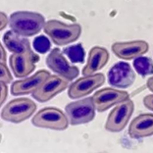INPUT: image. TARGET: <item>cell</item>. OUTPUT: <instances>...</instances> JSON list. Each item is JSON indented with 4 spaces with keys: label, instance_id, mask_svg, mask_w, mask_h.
<instances>
[{
    "label": "cell",
    "instance_id": "6da1fadb",
    "mask_svg": "<svg viewBox=\"0 0 153 153\" xmlns=\"http://www.w3.org/2000/svg\"><path fill=\"white\" fill-rule=\"evenodd\" d=\"M45 19L39 13L18 11L9 18V27L14 33L21 36L30 37L36 36L44 27Z\"/></svg>",
    "mask_w": 153,
    "mask_h": 153
},
{
    "label": "cell",
    "instance_id": "7a4b0ae2",
    "mask_svg": "<svg viewBox=\"0 0 153 153\" xmlns=\"http://www.w3.org/2000/svg\"><path fill=\"white\" fill-rule=\"evenodd\" d=\"M43 30L52 42L58 46H64L79 39L82 33V27L79 24L67 25L58 20H49L45 23Z\"/></svg>",
    "mask_w": 153,
    "mask_h": 153
},
{
    "label": "cell",
    "instance_id": "3957f363",
    "mask_svg": "<svg viewBox=\"0 0 153 153\" xmlns=\"http://www.w3.org/2000/svg\"><path fill=\"white\" fill-rule=\"evenodd\" d=\"M36 110V104L26 97L11 100L1 111V118L7 122L19 124L26 121Z\"/></svg>",
    "mask_w": 153,
    "mask_h": 153
},
{
    "label": "cell",
    "instance_id": "277c9868",
    "mask_svg": "<svg viewBox=\"0 0 153 153\" xmlns=\"http://www.w3.org/2000/svg\"><path fill=\"white\" fill-rule=\"evenodd\" d=\"M95 106L91 97L71 102L65 106V111L72 126H78L91 122L95 117Z\"/></svg>",
    "mask_w": 153,
    "mask_h": 153
},
{
    "label": "cell",
    "instance_id": "5b68a950",
    "mask_svg": "<svg viewBox=\"0 0 153 153\" xmlns=\"http://www.w3.org/2000/svg\"><path fill=\"white\" fill-rule=\"evenodd\" d=\"M32 123L37 128L64 131L68 128L69 119L60 109L55 107H46L34 115Z\"/></svg>",
    "mask_w": 153,
    "mask_h": 153
},
{
    "label": "cell",
    "instance_id": "8992f818",
    "mask_svg": "<svg viewBox=\"0 0 153 153\" xmlns=\"http://www.w3.org/2000/svg\"><path fill=\"white\" fill-rule=\"evenodd\" d=\"M134 110V104L130 98L117 104L107 118L105 128L111 133H119L123 131L130 121Z\"/></svg>",
    "mask_w": 153,
    "mask_h": 153
},
{
    "label": "cell",
    "instance_id": "52a82bcc",
    "mask_svg": "<svg viewBox=\"0 0 153 153\" xmlns=\"http://www.w3.org/2000/svg\"><path fill=\"white\" fill-rule=\"evenodd\" d=\"M69 79L59 75H50L32 95L38 102H47L64 91L69 86Z\"/></svg>",
    "mask_w": 153,
    "mask_h": 153
},
{
    "label": "cell",
    "instance_id": "ba28073f",
    "mask_svg": "<svg viewBox=\"0 0 153 153\" xmlns=\"http://www.w3.org/2000/svg\"><path fill=\"white\" fill-rule=\"evenodd\" d=\"M105 82V76L101 73L89 76H83L69 85L68 96L72 99L81 98L90 94L93 90L98 88Z\"/></svg>",
    "mask_w": 153,
    "mask_h": 153
},
{
    "label": "cell",
    "instance_id": "9c48e42d",
    "mask_svg": "<svg viewBox=\"0 0 153 153\" xmlns=\"http://www.w3.org/2000/svg\"><path fill=\"white\" fill-rule=\"evenodd\" d=\"M39 60L33 49H30L23 53H13L10 56V67L16 78H26L34 71L36 62Z\"/></svg>",
    "mask_w": 153,
    "mask_h": 153
},
{
    "label": "cell",
    "instance_id": "30bf717a",
    "mask_svg": "<svg viewBox=\"0 0 153 153\" xmlns=\"http://www.w3.org/2000/svg\"><path fill=\"white\" fill-rule=\"evenodd\" d=\"M46 65L52 72L69 81H73L79 74V68L69 63L59 48H54L51 50L49 55L46 57Z\"/></svg>",
    "mask_w": 153,
    "mask_h": 153
},
{
    "label": "cell",
    "instance_id": "8fae6325",
    "mask_svg": "<svg viewBox=\"0 0 153 153\" xmlns=\"http://www.w3.org/2000/svg\"><path fill=\"white\" fill-rule=\"evenodd\" d=\"M91 98L95 106V109L98 112H104L116 104H119L120 102L128 99L130 95L127 91H124V90L106 88L96 91L91 96Z\"/></svg>",
    "mask_w": 153,
    "mask_h": 153
},
{
    "label": "cell",
    "instance_id": "7c38bea8",
    "mask_svg": "<svg viewBox=\"0 0 153 153\" xmlns=\"http://www.w3.org/2000/svg\"><path fill=\"white\" fill-rule=\"evenodd\" d=\"M108 83L114 88H127L135 81V73L128 63L118 62L110 68L107 75Z\"/></svg>",
    "mask_w": 153,
    "mask_h": 153
},
{
    "label": "cell",
    "instance_id": "4fadbf2b",
    "mask_svg": "<svg viewBox=\"0 0 153 153\" xmlns=\"http://www.w3.org/2000/svg\"><path fill=\"white\" fill-rule=\"evenodd\" d=\"M149 45L144 40H133L127 42H115L112 44V51L118 58L131 60L145 54Z\"/></svg>",
    "mask_w": 153,
    "mask_h": 153
},
{
    "label": "cell",
    "instance_id": "5bb4252c",
    "mask_svg": "<svg viewBox=\"0 0 153 153\" xmlns=\"http://www.w3.org/2000/svg\"><path fill=\"white\" fill-rule=\"evenodd\" d=\"M50 73L46 70H39L36 74L27 76L26 79H20L13 82L11 86V92L13 95H25L33 93L45 82Z\"/></svg>",
    "mask_w": 153,
    "mask_h": 153
},
{
    "label": "cell",
    "instance_id": "9a60e30c",
    "mask_svg": "<svg viewBox=\"0 0 153 153\" xmlns=\"http://www.w3.org/2000/svg\"><path fill=\"white\" fill-rule=\"evenodd\" d=\"M128 135L135 140L153 135V114L144 113L135 117L128 127Z\"/></svg>",
    "mask_w": 153,
    "mask_h": 153
},
{
    "label": "cell",
    "instance_id": "2e32d148",
    "mask_svg": "<svg viewBox=\"0 0 153 153\" xmlns=\"http://www.w3.org/2000/svg\"><path fill=\"white\" fill-rule=\"evenodd\" d=\"M109 60V53L106 48L101 46H93L89 51L86 65L82 69V76L95 74L107 64Z\"/></svg>",
    "mask_w": 153,
    "mask_h": 153
},
{
    "label": "cell",
    "instance_id": "e0dca14e",
    "mask_svg": "<svg viewBox=\"0 0 153 153\" xmlns=\"http://www.w3.org/2000/svg\"><path fill=\"white\" fill-rule=\"evenodd\" d=\"M3 41L8 50L13 53H23V52L32 49L29 39L21 37V36L14 33L13 30H9L4 34Z\"/></svg>",
    "mask_w": 153,
    "mask_h": 153
},
{
    "label": "cell",
    "instance_id": "ac0fdd59",
    "mask_svg": "<svg viewBox=\"0 0 153 153\" xmlns=\"http://www.w3.org/2000/svg\"><path fill=\"white\" fill-rule=\"evenodd\" d=\"M134 68L137 73L141 76L153 75V61L146 56H140L134 60Z\"/></svg>",
    "mask_w": 153,
    "mask_h": 153
},
{
    "label": "cell",
    "instance_id": "d6986e66",
    "mask_svg": "<svg viewBox=\"0 0 153 153\" xmlns=\"http://www.w3.org/2000/svg\"><path fill=\"white\" fill-rule=\"evenodd\" d=\"M63 53L67 55L72 63H83L85 56V51L82 43L71 45L63 49Z\"/></svg>",
    "mask_w": 153,
    "mask_h": 153
},
{
    "label": "cell",
    "instance_id": "ffe728a7",
    "mask_svg": "<svg viewBox=\"0 0 153 153\" xmlns=\"http://www.w3.org/2000/svg\"><path fill=\"white\" fill-rule=\"evenodd\" d=\"M33 44L34 50L40 54L46 53L47 51L50 50V47H51L50 40L44 36H39L36 37Z\"/></svg>",
    "mask_w": 153,
    "mask_h": 153
},
{
    "label": "cell",
    "instance_id": "44dd1931",
    "mask_svg": "<svg viewBox=\"0 0 153 153\" xmlns=\"http://www.w3.org/2000/svg\"><path fill=\"white\" fill-rule=\"evenodd\" d=\"M0 72H1V82L10 83L12 82V75L5 63H0Z\"/></svg>",
    "mask_w": 153,
    "mask_h": 153
},
{
    "label": "cell",
    "instance_id": "7402d4cb",
    "mask_svg": "<svg viewBox=\"0 0 153 153\" xmlns=\"http://www.w3.org/2000/svg\"><path fill=\"white\" fill-rule=\"evenodd\" d=\"M143 104L148 110L153 111V94H148L143 98Z\"/></svg>",
    "mask_w": 153,
    "mask_h": 153
},
{
    "label": "cell",
    "instance_id": "603a6c76",
    "mask_svg": "<svg viewBox=\"0 0 153 153\" xmlns=\"http://www.w3.org/2000/svg\"><path fill=\"white\" fill-rule=\"evenodd\" d=\"M7 83L1 82V105L6 100L7 97Z\"/></svg>",
    "mask_w": 153,
    "mask_h": 153
},
{
    "label": "cell",
    "instance_id": "cb8c5ba5",
    "mask_svg": "<svg viewBox=\"0 0 153 153\" xmlns=\"http://www.w3.org/2000/svg\"><path fill=\"white\" fill-rule=\"evenodd\" d=\"M7 24H9V21L7 22V17L6 14H4L3 12H1V30H3L6 27Z\"/></svg>",
    "mask_w": 153,
    "mask_h": 153
},
{
    "label": "cell",
    "instance_id": "d4e9b609",
    "mask_svg": "<svg viewBox=\"0 0 153 153\" xmlns=\"http://www.w3.org/2000/svg\"><path fill=\"white\" fill-rule=\"evenodd\" d=\"M146 86L148 88V89L150 90V91L153 92V76H151V78H149V79H147Z\"/></svg>",
    "mask_w": 153,
    "mask_h": 153
},
{
    "label": "cell",
    "instance_id": "484cf974",
    "mask_svg": "<svg viewBox=\"0 0 153 153\" xmlns=\"http://www.w3.org/2000/svg\"><path fill=\"white\" fill-rule=\"evenodd\" d=\"M5 60H6V53L4 51V48L1 45V62L2 63H5Z\"/></svg>",
    "mask_w": 153,
    "mask_h": 153
}]
</instances>
